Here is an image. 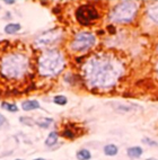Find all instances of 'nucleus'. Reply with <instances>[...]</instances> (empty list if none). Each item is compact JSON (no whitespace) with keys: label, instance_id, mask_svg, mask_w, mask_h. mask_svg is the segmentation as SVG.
I'll return each instance as SVG.
<instances>
[{"label":"nucleus","instance_id":"1","mask_svg":"<svg viewBox=\"0 0 158 160\" xmlns=\"http://www.w3.org/2000/svg\"><path fill=\"white\" fill-rule=\"evenodd\" d=\"M124 67L118 58L109 52L92 55L83 66V77L90 89L110 90L122 77Z\"/></svg>","mask_w":158,"mask_h":160},{"label":"nucleus","instance_id":"2","mask_svg":"<svg viewBox=\"0 0 158 160\" xmlns=\"http://www.w3.org/2000/svg\"><path fill=\"white\" fill-rule=\"evenodd\" d=\"M28 58L22 52H9L0 60V74L8 80H19L27 74Z\"/></svg>","mask_w":158,"mask_h":160},{"label":"nucleus","instance_id":"3","mask_svg":"<svg viewBox=\"0 0 158 160\" xmlns=\"http://www.w3.org/2000/svg\"><path fill=\"white\" fill-rule=\"evenodd\" d=\"M66 67L64 57L59 50L51 49L44 51L38 60V73L43 77H55Z\"/></svg>","mask_w":158,"mask_h":160},{"label":"nucleus","instance_id":"4","mask_svg":"<svg viewBox=\"0 0 158 160\" xmlns=\"http://www.w3.org/2000/svg\"><path fill=\"white\" fill-rule=\"evenodd\" d=\"M139 12V5L135 1H121L115 5L110 12V20L114 24H125L132 23L133 19L137 17Z\"/></svg>","mask_w":158,"mask_h":160},{"label":"nucleus","instance_id":"5","mask_svg":"<svg viewBox=\"0 0 158 160\" xmlns=\"http://www.w3.org/2000/svg\"><path fill=\"white\" fill-rule=\"evenodd\" d=\"M96 43V36L90 32H79L70 43V49L76 53H84L90 50Z\"/></svg>","mask_w":158,"mask_h":160},{"label":"nucleus","instance_id":"6","mask_svg":"<svg viewBox=\"0 0 158 160\" xmlns=\"http://www.w3.org/2000/svg\"><path fill=\"white\" fill-rule=\"evenodd\" d=\"M99 18V14L92 5H81L76 10V19L80 25L88 26Z\"/></svg>","mask_w":158,"mask_h":160},{"label":"nucleus","instance_id":"7","mask_svg":"<svg viewBox=\"0 0 158 160\" xmlns=\"http://www.w3.org/2000/svg\"><path fill=\"white\" fill-rule=\"evenodd\" d=\"M61 33L60 29H50L48 32H44L43 34H41L40 36L35 40V45L38 48H44V46H50L53 43H55L57 41H59L61 38Z\"/></svg>","mask_w":158,"mask_h":160},{"label":"nucleus","instance_id":"8","mask_svg":"<svg viewBox=\"0 0 158 160\" xmlns=\"http://www.w3.org/2000/svg\"><path fill=\"white\" fill-rule=\"evenodd\" d=\"M144 153V149L139 146H135V147H130L126 150V154L128 157H130L131 159H138L142 156Z\"/></svg>","mask_w":158,"mask_h":160},{"label":"nucleus","instance_id":"9","mask_svg":"<svg viewBox=\"0 0 158 160\" xmlns=\"http://www.w3.org/2000/svg\"><path fill=\"white\" fill-rule=\"evenodd\" d=\"M22 108L25 112L28 111H34V109H38L41 108V105L38 100L31 99V100H25L23 104H22Z\"/></svg>","mask_w":158,"mask_h":160},{"label":"nucleus","instance_id":"10","mask_svg":"<svg viewBox=\"0 0 158 160\" xmlns=\"http://www.w3.org/2000/svg\"><path fill=\"white\" fill-rule=\"evenodd\" d=\"M147 15L148 17L154 22L155 24L158 25V5H154V6H150L147 10Z\"/></svg>","mask_w":158,"mask_h":160},{"label":"nucleus","instance_id":"11","mask_svg":"<svg viewBox=\"0 0 158 160\" xmlns=\"http://www.w3.org/2000/svg\"><path fill=\"white\" fill-rule=\"evenodd\" d=\"M104 153L105 156H109V157H114L119 153V148L113 143H110V144H106L104 147Z\"/></svg>","mask_w":158,"mask_h":160},{"label":"nucleus","instance_id":"12","mask_svg":"<svg viewBox=\"0 0 158 160\" xmlns=\"http://www.w3.org/2000/svg\"><path fill=\"white\" fill-rule=\"evenodd\" d=\"M58 139H59V134H58V132H55V131L50 132L49 135H48V138H46V140H45V146L46 147H53L54 144H57Z\"/></svg>","mask_w":158,"mask_h":160},{"label":"nucleus","instance_id":"13","mask_svg":"<svg viewBox=\"0 0 158 160\" xmlns=\"http://www.w3.org/2000/svg\"><path fill=\"white\" fill-rule=\"evenodd\" d=\"M76 157L78 160H90L92 159V153L87 149H80L76 153Z\"/></svg>","mask_w":158,"mask_h":160},{"label":"nucleus","instance_id":"14","mask_svg":"<svg viewBox=\"0 0 158 160\" xmlns=\"http://www.w3.org/2000/svg\"><path fill=\"white\" fill-rule=\"evenodd\" d=\"M20 28H22L20 24H16V23L8 24V25L5 26V33H7V34H14V33L19 31Z\"/></svg>","mask_w":158,"mask_h":160},{"label":"nucleus","instance_id":"15","mask_svg":"<svg viewBox=\"0 0 158 160\" xmlns=\"http://www.w3.org/2000/svg\"><path fill=\"white\" fill-rule=\"evenodd\" d=\"M35 123L38 124L40 128H42V129H48V128L53 123V120H52V118H49V117H42V118L36 121Z\"/></svg>","mask_w":158,"mask_h":160},{"label":"nucleus","instance_id":"16","mask_svg":"<svg viewBox=\"0 0 158 160\" xmlns=\"http://www.w3.org/2000/svg\"><path fill=\"white\" fill-rule=\"evenodd\" d=\"M53 103H54L55 105L64 106L68 103V98H67L66 96H63V95H57V96L53 97Z\"/></svg>","mask_w":158,"mask_h":160},{"label":"nucleus","instance_id":"17","mask_svg":"<svg viewBox=\"0 0 158 160\" xmlns=\"http://www.w3.org/2000/svg\"><path fill=\"white\" fill-rule=\"evenodd\" d=\"M1 107H3V109H6V111H8V112H13V113L18 112V107L15 105V104H10V103H6V102H3V103H1Z\"/></svg>","mask_w":158,"mask_h":160},{"label":"nucleus","instance_id":"18","mask_svg":"<svg viewBox=\"0 0 158 160\" xmlns=\"http://www.w3.org/2000/svg\"><path fill=\"white\" fill-rule=\"evenodd\" d=\"M142 143H145V144H147V146H150V147H158V142L155 140H152V139H150V138H142Z\"/></svg>","mask_w":158,"mask_h":160},{"label":"nucleus","instance_id":"19","mask_svg":"<svg viewBox=\"0 0 158 160\" xmlns=\"http://www.w3.org/2000/svg\"><path fill=\"white\" fill-rule=\"evenodd\" d=\"M20 122L23 124H26V125H29V126H32L33 123H35V121L33 120V118H31V117H20Z\"/></svg>","mask_w":158,"mask_h":160},{"label":"nucleus","instance_id":"20","mask_svg":"<svg viewBox=\"0 0 158 160\" xmlns=\"http://www.w3.org/2000/svg\"><path fill=\"white\" fill-rule=\"evenodd\" d=\"M63 137L64 138H68V139H74L75 138V133L71 131V130H69V129H66L64 131H63Z\"/></svg>","mask_w":158,"mask_h":160},{"label":"nucleus","instance_id":"21","mask_svg":"<svg viewBox=\"0 0 158 160\" xmlns=\"http://www.w3.org/2000/svg\"><path fill=\"white\" fill-rule=\"evenodd\" d=\"M119 109H120L121 112H130V111H132V107H131V106L122 105V106H120V107H119Z\"/></svg>","mask_w":158,"mask_h":160},{"label":"nucleus","instance_id":"22","mask_svg":"<svg viewBox=\"0 0 158 160\" xmlns=\"http://www.w3.org/2000/svg\"><path fill=\"white\" fill-rule=\"evenodd\" d=\"M7 122V120H6V117L3 116V114H0V126H3V125H5V123Z\"/></svg>","mask_w":158,"mask_h":160},{"label":"nucleus","instance_id":"23","mask_svg":"<svg viewBox=\"0 0 158 160\" xmlns=\"http://www.w3.org/2000/svg\"><path fill=\"white\" fill-rule=\"evenodd\" d=\"M5 3L6 5H13V3H15L14 0H5Z\"/></svg>","mask_w":158,"mask_h":160},{"label":"nucleus","instance_id":"24","mask_svg":"<svg viewBox=\"0 0 158 160\" xmlns=\"http://www.w3.org/2000/svg\"><path fill=\"white\" fill-rule=\"evenodd\" d=\"M155 71H156V73H157V76H158V62H157V64H156V69H155Z\"/></svg>","mask_w":158,"mask_h":160},{"label":"nucleus","instance_id":"25","mask_svg":"<svg viewBox=\"0 0 158 160\" xmlns=\"http://www.w3.org/2000/svg\"><path fill=\"white\" fill-rule=\"evenodd\" d=\"M34 160H45L44 158H36V159H34Z\"/></svg>","mask_w":158,"mask_h":160},{"label":"nucleus","instance_id":"26","mask_svg":"<svg viewBox=\"0 0 158 160\" xmlns=\"http://www.w3.org/2000/svg\"><path fill=\"white\" fill-rule=\"evenodd\" d=\"M147 160H158V159H155V158H148Z\"/></svg>","mask_w":158,"mask_h":160},{"label":"nucleus","instance_id":"27","mask_svg":"<svg viewBox=\"0 0 158 160\" xmlns=\"http://www.w3.org/2000/svg\"><path fill=\"white\" fill-rule=\"evenodd\" d=\"M16 160H22V159H16Z\"/></svg>","mask_w":158,"mask_h":160}]
</instances>
